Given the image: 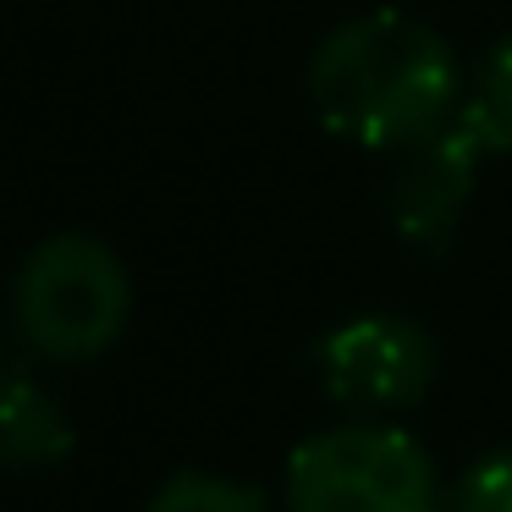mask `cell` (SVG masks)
Here are the masks:
<instances>
[{"label": "cell", "mask_w": 512, "mask_h": 512, "mask_svg": "<svg viewBox=\"0 0 512 512\" xmlns=\"http://www.w3.org/2000/svg\"><path fill=\"white\" fill-rule=\"evenodd\" d=\"M144 512H276L270 496L248 479L210 474V468H182L171 474L155 496L144 501Z\"/></svg>", "instance_id": "52a82bcc"}, {"label": "cell", "mask_w": 512, "mask_h": 512, "mask_svg": "<svg viewBox=\"0 0 512 512\" xmlns=\"http://www.w3.org/2000/svg\"><path fill=\"white\" fill-rule=\"evenodd\" d=\"M309 105L336 138L397 155L463 105L452 39L397 6L336 23L309 56Z\"/></svg>", "instance_id": "6da1fadb"}, {"label": "cell", "mask_w": 512, "mask_h": 512, "mask_svg": "<svg viewBox=\"0 0 512 512\" xmlns=\"http://www.w3.org/2000/svg\"><path fill=\"white\" fill-rule=\"evenodd\" d=\"M133 320V276L94 232H56L17 265L12 325L50 364H94Z\"/></svg>", "instance_id": "7a4b0ae2"}, {"label": "cell", "mask_w": 512, "mask_h": 512, "mask_svg": "<svg viewBox=\"0 0 512 512\" xmlns=\"http://www.w3.org/2000/svg\"><path fill=\"white\" fill-rule=\"evenodd\" d=\"M72 446H78V424H72L67 402L28 369L0 364V468L45 474V468L67 463Z\"/></svg>", "instance_id": "8992f818"}, {"label": "cell", "mask_w": 512, "mask_h": 512, "mask_svg": "<svg viewBox=\"0 0 512 512\" xmlns=\"http://www.w3.org/2000/svg\"><path fill=\"white\" fill-rule=\"evenodd\" d=\"M463 116L490 144V155H512V34H501L490 45V56L479 61V78H474V94L463 100Z\"/></svg>", "instance_id": "ba28073f"}, {"label": "cell", "mask_w": 512, "mask_h": 512, "mask_svg": "<svg viewBox=\"0 0 512 512\" xmlns=\"http://www.w3.org/2000/svg\"><path fill=\"white\" fill-rule=\"evenodd\" d=\"M485 160H490V144L474 133L463 105L435 133L402 144L391 155L386 182H380V210H386V226L397 232V243L430 259L446 254L468 221Z\"/></svg>", "instance_id": "5b68a950"}, {"label": "cell", "mask_w": 512, "mask_h": 512, "mask_svg": "<svg viewBox=\"0 0 512 512\" xmlns=\"http://www.w3.org/2000/svg\"><path fill=\"white\" fill-rule=\"evenodd\" d=\"M287 512H446L435 457L391 419H347L287 457Z\"/></svg>", "instance_id": "3957f363"}, {"label": "cell", "mask_w": 512, "mask_h": 512, "mask_svg": "<svg viewBox=\"0 0 512 512\" xmlns=\"http://www.w3.org/2000/svg\"><path fill=\"white\" fill-rule=\"evenodd\" d=\"M446 512H512V446L468 468L446 496Z\"/></svg>", "instance_id": "9c48e42d"}, {"label": "cell", "mask_w": 512, "mask_h": 512, "mask_svg": "<svg viewBox=\"0 0 512 512\" xmlns=\"http://www.w3.org/2000/svg\"><path fill=\"white\" fill-rule=\"evenodd\" d=\"M314 364L347 419H397L435 391L441 347L408 314H353L320 342Z\"/></svg>", "instance_id": "277c9868"}]
</instances>
